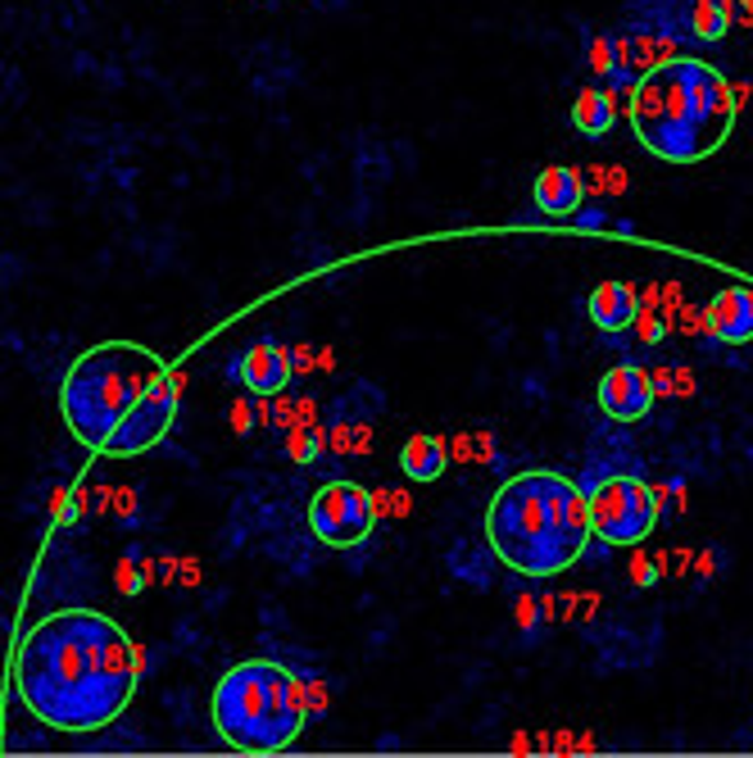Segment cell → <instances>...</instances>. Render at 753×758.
<instances>
[{
  "instance_id": "cell-17",
  "label": "cell",
  "mask_w": 753,
  "mask_h": 758,
  "mask_svg": "<svg viewBox=\"0 0 753 758\" xmlns=\"http://www.w3.org/2000/svg\"><path fill=\"white\" fill-rule=\"evenodd\" d=\"M517 622L532 631L536 627V599H517Z\"/></svg>"
},
{
  "instance_id": "cell-19",
  "label": "cell",
  "mask_w": 753,
  "mask_h": 758,
  "mask_svg": "<svg viewBox=\"0 0 753 758\" xmlns=\"http://www.w3.org/2000/svg\"><path fill=\"white\" fill-rule=\"evenodd\" d=\"M123 591H128V595H137V591H141V573H137L132 563H123Z\"/></svg>"
},
{
  "instance_id": "cell-16",
  "label": "cell",
  "mask_w": 753,
  "mask_h": 758,
  "mask_svg": "<svg viewBox=\"0 0 753 758\" xmlns=\"http://www.w3.org/2000/svg\"><path fill=\"white\" fill-rule=\"evenodd\" d=\"M590 68L594 73H613L618 68V42H613V36H594V42H590Z\"/></svg>"
},
{
  "instance_id": "cell-4",
  "label": "cell",
  "mask_w": 753,
  "mask_h": 758,
  "mask_svg": "<svg viewBox=\"0 0 753 758\" xmlns=\"http://www.w3.org/2000/svg\"><path fill=\"white\" fill-rule=\"evenodd\" d=\"M590 500L563 473H517L485 509V541L522 577H554L586 554Z\"/></svg>"
},
{
  "instance_id": "cell-5",
  "label": "cell",
  "mask_w": 753,
  "mask_h": 758,
  "mask_svg": "<svg viewBox=\"0 0 753 758\" xmlns=\"http://www.w3.org/2000/svg\"><path fill=\"white\" fill-rule=\"evenodd\" d=\"M214 727L241 754H282L305 727L299 681L273 659H245L214 686Z\"/></svg>"
},
{
  "instance_id": "cell-3",
  "label": "cell",
  "mask_w": 753,
  "mask_h": 758,
  "mask_svg": "<svg viewBox=\"0 0 753 758\" xmlns=\"http://www.w3.org/2000/svg\"><path fill=\"white\" fill-rule=\"evenodd\" d=\"M740 91L712 64L667 55L631 87V128L663 164H699L727 145Z\"/></svg>"
},
{
  "instance_id": "cell-6",
  "label": "cell",
  "mask_w": 753,
  "mask_h": 758,
  "mask_svg": "<svg viewBox=\"0 0 753 758\" xmlns=\"http://www.w3.org/2000/svg\"><path fill=\"white\" fill-rule=\"evenodd\" d=\"M590 532L609 545H640L658 527V496L640 477H604L586 490Z\"/></svg>"
},
{
  "instance_id": "cell-15",
  "label": "cell",
  "mask_w": 753,
  "mask_h": 758,
  "mask_svg": "<svg viewBox=\"0 0 753 758\" xmlns=\"http://www.w3.org/2000/svg\"><path fill=\"white\" fill-rule=\"evenodd\" d=\"M727 23H731V0H695L690 32L699 36V42H718V36L727 32Z\"/></svg>"
},
{
  "instance_id": "cell-13",
  "label": "cell",
  "mask_w": 753,
  "mask_h": 758,
  "mask_svg": "<svg viewBox=\"0 0 753 758\" xmlns=\"http://www.w3.org/2000/svg\"><path fill=\"white\" fill-rule=\"evenodd\" d=\"M400 468L413 481H436L445 473V441L440 436H427V432L423 436H408L404 450H400Z\"/></svg>"
},
{
  "instance_id": "cell-1",
  "label": "cell",
  "mask_w": 753,
  "mask_h": 758,
  "mask_svg": "<svg viewBox=\"0 0 753 758\" xmlns=\"http://www.w3.org/2000/svg\"><path fill=\"white\" fill-rule=\"evenodd\" d=\"M141 654L128 631L96 609H59L36 622L14 654V686L46 727L100 732L128 708Z\"/></svg>"
},
{
  "instance_id": "cell-10",
  "label": "cell",
  "mask_w": 753,
  "mask_h": 758,
  "mask_svg": "<svg viewBox=\"0 0 753 758\" xmlns=\"http://www.w3.org/2000/svg\"><path fill=\"white\" fill-rule=\"evenodd\" d=\"M241 382L250 387V396H277L291 382V355L273 340H259V346L245 350V359L237 364Z\"/></svg>"
},
{
  "instance_id": "cell-18",
  "label": "cell",
  "mask_w": 753,
  "mask_h": 758,
  "mask_svg": "<svg viewBox=\"0 0 753 758\" xmlns=\"http://www.w3.org/2000/svg\"><path fill=\"white\" fill-rule=\"evenodd\" d=\"M631 577H635V586H650V582H654V563L635 559V573H631Z\"/></svg>"
},
{
  "instance_id": "cell-2",
  "label": "cell",
  "mask_w": 753,
  "mask_h": 758,
  "mask_svg": "<svg viewBox=\"0 0 753 758\" xmlns=\"http://www.w3.org/2000/svg\"><path fill=\"white\" fill-rule=\"evenodd\" d=\"M182 377L137 340H105L78 355L59 387L68 432L87 450L132 459L160 445L177 413Z\"/></svg>"
},
{
  "instance_id": "cell-11",
  "label": "cell",
  "mask_w": 753,
  "mask_h": 758,
  "mask_svg": "<svg viewBox=\"0 0 753 758\" xmlns=\"http://www.w3.org/2000/svg\"><path fill=\"white\" fill-rule=\"evenodd\" d=\"M590 323L599 332H622L640 318V300H635V286L631 282H599L590 291Z\"/></svg>"
},
{
  "instance_id": "cell-14",
  "label": "cell",
  "mask_w": 753,
  "mask_h": 758,
  "mask_svg": "<svg viewBox=\"0 0 753 758\" xmlns=\"http://www.w3.org/2000/svg\"><path fill=\"white\" fill-rule=\"evenodd\" d=\"M613 119H618V100H613L609 91L586 87V91L577 96V105H572V123H577V132H586V137H604V132L613 128Z\"/></svg>"
},
{
  "instance_id": "cell-7",
  "label": "cell",
  "mask_w": 753,
  "mask_h": 758,
  "mask_svg": "<svg viewBox=\"0 0 753 758\" xmlns=\"http://www.w3.org/2000/svg\"><path fill=\"white\" fill-rule=\"evenodd\" d=\"M372 522H376L372 496H368L363 486H354V481H327L318 496L309 500V527H314V537L327 541V545H336V550L368 541Z\"/></svg>"
},
{
  "instance_id": "cell-9",
  "label": "cell",
  "mask_w": 753,
  "mask_h": 758,
  "mask_svg": "<svg viewBox=\"0 0 753 758\" xmlns=\"http://www.w3.org/2000/svg\"><path fill=\"white\" fill-rule=\"evenodd\" d=\"M703 323L718 340H727V346H744V340H753V291L749 286L718 291L712 295V305L703 310Z\"/></svg>"
},
{
  "instance_id": "cell-8",
  "label": "cell",
  "mask_w": 753,
  "mask_h": 758,
  "mask_svg": "<svg viewBox=\"0 0 753 758\" xmlns=\"http://www.w3.org/2000/svg\"><path fill=\"white\" fill-rule=\"evenodd\" d=\"M599 409L618 423H635L654 409V377L635 364H618L599 377Z\"/></svg>"
},
{
  "instance_id": "cell-12",
  "label": "cell",
  "mask_w": 753,
  "mask_h": 758,
  "mask_svg": "<svg viewBox=\"0 0 753 758\" xmlns=\"http://www.w3.org/2000/svg\"><path fill=\"white\" fill-rule=\"evenodd\" d=\"M581 196H586V186H581V173H577V169L554 164V169H545V173L536 177V205H541V214H549V218L577 214Z\"/></svg>"
},
{
  "instance_id": "cell-20",
  "label": "cell",
  "mask_w": 753,
  "mask_h": 758,
  "mask_svg": "<svg viewBox=\"0 0 753 758\" xmlns=\"http://www.w3.org/2000/svg\"><path fill=\"white\" fill-rule=\"evenodd\" d=\"M740 6H744V10H753V0H740Z\"/></svg>"
}]
</instances>
